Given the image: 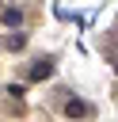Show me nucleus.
<instances>
[{
	"mask_svg": "<svg viewBox=\"0 0 118 122\" xmlns=\"http://www.w3.org/2000/svg\"><path fill=\"white\" fill-rule=\"evenodd\" d=\"M8 95H11V99H23L27 92H23V84H8Z\"/></svg>",
	"mask_w": 118,
	"mask_h": 122,
	"instance_id": "obj_4",
	"label": "nucleus"
},
{
	"mask_svg": "<svg viewBox=\"0 0 118 122\" xmlns=\"http://www.w3.org/2000/svg\"><path fill=\"white\" fill-rule=\"evenodd\" d=\"M65 118H91V103H84V99H69V103H65Z\"/></svg>",
	"mask_w": 118,
	"mask_h": 122,
	"instance_id": "obj_1",
	"label": "nucleus"
},
{
	"mask_svg": "<svg viewBox=\"0 0 118 122\" xmlns=\"http://www.w3.org/2000/svg\"><path fill=\"white\" fill-rule=\"evenodd\" d=\"M0 23H4V27H19V23H23V11H19V8H4V11H0Z\"/></svg>",
	"mask_w": 118,
	"mask_h": 122,
	"instance_id": "obj_3",
	"label": "nucleus"
},
{
	"mask_svg": "<svg viewBox=\"0 0 118 122\" xmlns=\"http://www.w3.org/2000/svg\"><path fill=\"white\" fill-rule=\"evenodd\" d=\"M8 50H23V34H11L8 38Z\"/></svg>",
	"mask_w": 118,
	"mask_h": 122,
	"instance_id": "obj_5",
	"label": "nucleus"
},
{
	"mask_svg": "<svg viewBox=\"0 0 118 122\" xmlns=\"http://www.w3.org/2000/svg\"><path fill=\"white\" fill-rule=\"evenodd\" d=\"M114 69H118V65H114Z\"/></svg>",
	"mask_w": 118,
	"mask_h": 122,
	"instance_id": "obj_6",
	"label": "nucleus"
},
{
	"mask_svg": "<svg viewBox=\"0 0 118 122\" xmlns=\"http://www.w3.org/2000/svg\"><path fill=\"white\" fill-rule=\"evenodd\" d=\"M49 76H53V61H49V57H42V61L30 69V80H49Z\"/></svg>",
	"mask_w": 118,
	"mask_h": 122,
	"instance_id": "obj_2",
	"label": "nucleus"
}]
</instances>
